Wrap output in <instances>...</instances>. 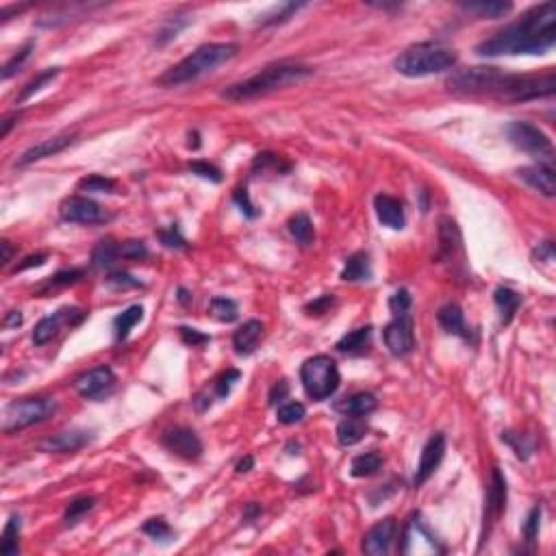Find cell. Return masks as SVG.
<instances>
[{
    "label": "cell",
    "instance_id": "7",
    "mask_svg": "<svg viewBox=\"0 0 556 556\" xmlns=\"http://www.w3.org/2000/svg\"><path fill=\"white\" fill-rule=\"evenodd\" d=\"M57 411L55 398H22L11 402L3 413V431L5 435L24 431L33 424L48 419Z\"/></svg>",
    "mask_w": 556,
    "mask_h": 556
},
{
    "label": "cell",
    "instance_id": "60",
    "mask_svg": "<svg viewBox=\"0 0 556 556\" xmlns=\"http://www.w3.org/2000/svg\"><path fill=\"white\" fill-rule=\"evenodd\" d=\"M252 465H254V458H252V456H246V458H241V461L237 463V472H239V474L250 472Z\"/></svg>",
    "mask_w": 556,
    "mask_h": 556
},
{
    "label": "cell",
    "instance_id": "35",
    "mask_svg": "<svg viewBox=\"0 0 556 556\" xmlns=\"http://www.w3.org/2000/svg\"><path fill=\"white\" fill-rule=\"evenodd\" d=\"M20 526H22L20 515H11L7 526H5V533H3V543H0V552H3L5 556H14V554L20 552V545H18Z\"/></svg>",
    "mask_w": 556,
    "mask_h": 556
},
{
    "label": "cell",
    "instance_id": "48",
    "mask_svg": "<svg viewBox=\"0 0 556 556\" xmlns=\"http://www.w3.org/2000/svg\"><path fill=\"white\" fill-rule=\"evenodd\" d=\"M389 309H392L394 318L409 313V309H411V293H409L406 289H398V291L389 298Z\"/></svg>",
    "mask_w": 556,
    "mask_h": 556
},
{
    "label": "cell",
    "instance_id": "43",
    "mask_svg": "<svg viewBox=\"0 0 556 556\" xmlns=\"http://www.w3.org/2000/svg\"><path fill=\"white\" fill-rule=\"evenodd\" d=\"M78 187L83 192H98V194H111L115 192V181L113 179H107V177H100V174H92L88 179H83L78 183Z\"/></svg>",
    "mask_w": 556,
    "mask_h": 556
},
{
    "label": "cell",
    "instance_id": "3",
    "mask_svg": "<svg viewBox=\"0 0 556 556\" xmlns=\"http://www.w3.org/2000/svg\"><path fill=\"white\" fill-rule=\"evenodd\" d=\"M313 70L307 65H298V63H276V65H268L263 68L259 74H254L241 83H235L231 88L224 90V98L229 100H252L266 94H272L276 90L289 88L293 83H300L307 76H311Z\"/></svg>",
    "mask_w": 556,
    "mask_h": 556
},
{
    "label": "cell",
    "instance_id": "9",
    "mask_svg": "<svg viewBox=\"0 0 556 556\" xmlns=\"http://www.w3.org/2000/svg\"><path fill=\"white\" fill-rule=\"evenodd\" d=\"M59 216L63 222H72V224H105L109 222L113 216L100 206L98 202L83 198V196H70L61 202L59 206Z\"/></svg>",
    "mask_w": 556,
    "mask_h": 556
},
{
    "label": "cell",
    "instance_id": "53",
    "mask_svg": "<svg viewBox=\"0 0 556 556\" xmlns=\"http://www.w3.org/2000/svg\"><path fill=\"white\" fill-rule=\"evenodd\" d=\"M179 330H181L183 341H185V344H189V346H202V344H206V341H209V335H202V332L196 330V328L181 326Z\"/></svg>",
    "mask_w": 556,
    "mask_h": 556
},
{
    "label": "cell",
    "instance_id": "51",
    "mask_svg": "<svg viewBox=\"0 0 556 556\" xmlns=\"http://www.w3.org/2000/svg\"><path fill=\"white\" fill-rule=\"evenodd\" d=\"M159 237H161V241H163L167 248H187V241L183 239V235L179 233L177 226H169L167 231H161Z\"/></svg>",
    "mask_w": 556,
    "mask_h": 556
},
{
    "label": "cell",
    "instance_id": "54",
    "mask_svg": "<svg viewBox=\"0 0 556 556\" xmlns=\"http://www.w3.org/2000/svg\"><path fill=\"white\" fill-rule=\"evenodd\" d=\"M233 200L239 204V209L246 213L248 218H256V216H259V211H254V206H252V202H250V198H248V192H246V189H237V192L233 194Z\"/></svg>",
    "mask_w": 556,
    "mask_h": 556
},
{
    "label": "cell",
    "instance_id": "33",
    "mask_svg": "<svg viewBox=\"0 0 556 556\" xmlns=\"http://www.w3.org/2000/svg\"><path fill=\"white\" fill-rule=\"evenodd\" d=\"M465 11H469V14H474V16H481V18H502V16H506L510 9H513V5L510 3H463L461 5Z\"/></svg>",
    "mask_w": 556,
    "mask_h": 556
},
{
    "label": "cell",
    "instance_id": "19",
    "mask_svg": "<svg viewBox=\"0 0 556 556\" xmlns=\"http://www.w3.org/2000/svg\"><path fill=\"white\" fill-rule=\"evenodd\" d=\"M374 209H376V218L382 226L394 229V231L404 229V222H406L404 206L398 198L387 196V194H378L374 198Z\"/></svg>",
    "mask_w": 556,
    "mask_h": 556
},
{
    "label": "cell",
    "instance_id": "41",
    "mask_svg": "<svg viewBox=\"0 0 556 556\" xmlns=\"http://www.w3.org/2000/svg\"><path fill=\"white\" fill-rule=\"evenodd\" d=\"M252 169L256 172V169H261V172H268V169H276V172H287L289 165L283 163V159L274 152H261L256 154L254 163H252Z\"/></svg>",
    "mask_w": 556,
    "mask_h": 556
},
{
    "label": "cell",
    "instance_id": "37",
    "mask_svg": "<svg viewBox=\"0 0 556 556\" xmlns=\"http://www.w3.org/2000/svg\"><path fill=\"white\" fill-rule=\"evenodd\" d=\"M189 24V20L187 18H183V16H174V18H169L163 26H161V31L157 33V39H154V44L157 46H165L167 41H172L185 26Z\"/></svg>",
    "mask_w": 556,
    "mask_h": 556
},
{
    "label": "cell",
    "instance_id": "27",
    "mask_svg": "<svg viewBox=\"0 0 556 556\" xmlns=\"http://www.w3.org/2000/svg\"><path fill=\"white\" fill-rule=\"evenodd\" d=\"M376 404H378L376 398L372 394L363 392V394H355V396L346 398L341 404H337V409L346 415H352V417H365L376 409Z\"/></svg>",
    "mask_w": 556,
    "mask_h": 556
},
{
    "label": "cell",
    "instance_id": "26",
    "mask_svg": "<svg viewBox=\"0 0 556 556\" xmlns=\"http://www.w3.org/2000/svg\"><path fill=\"white\" fill-rule=\"evenodd\" d=\"M493 300H495V305H498L500 311H502V324H504V326L510 324L513 315L518 313V309H520V305H522V295H520L518 291L508 289V287H498L495 293H493Z\"/></svg>",
    "mask_w": 556,
    "mask_h": 556
},
{
    "label": "cell",
    "instance_id": "46",
    "mask_svg": "<svg viewBox=\"0 0 556 556\" xmlns=\"http://www.w3.org/2000/svg\"><path fill=\"white\" fill-rule=\"evenodd\" d=\"M241 378V374L237 372V369H226L216 382H213V389H216V396L218 398H226L229 394H231V387H233V382H237Z\"/></svg>",
    "mask_w": 556,
    "mask_h": 556
},
{
    "label": "cell",
    "instance_id": "28",
    "mask_svg": "<svg viewBox=\"0 0 556 556\" xmlns=\"http://www.w3.org/2000/svg\"><path fill=\"white\" fill-rule=\"evenodd\" d=\"M144 318V309L140 305L128 307L126 311H122L115 320H113V328H115V339L124 341L128 337V332L133 330V326H137Z\"/></svg>",
    "mask_w": 556,
    "mask_h": 556
},
{
    "label": "cell",
    "instance_id": "38",
    "mask_svg": "<svg viewBox=\"0 0 556 556\" xmlns=\"http://www.w3.org/2000/svg\"><path fill=\"white\" fill-rule=\"evenodd\" d=\"M94 504H96V500L94 498H90V495H83V498H76V500H72L70 504H68V508H65V515H63V522L65 524H76L85 513H90L92 508H94Z\"/></svg>",
    "mask_w": 556,
    "mask_h": 556
},
{
    "label": "cell",
    "instance_id": "18",
    "mask_svg": "<svg viewBox=\"0 0 556 556\" xmlns=\"http://www.w3.org/2000/svg\"><path fill=\"white\" fill-rule=\"evenodd\" d=\"M72 142H74V135H72V133H63V135L48 137V140H44V142H39V144L31 146L26 152H22V157L16 161V165H18V167H24V165L35 163V161H41V159H46V157H53V154L65 150Z\"/></svg>",
    "mask_w": 556,
    "mask_h": 556
},
{
    "label": "cell",
    "instance_id": "50",
    "mask_svg": "<svg viewBox=\"0 0 556 556\" xmlns=\"http://www.w3.org/2000/svg\"><path fill=\"white\" fill-rule=\"evenodd\" d=\"M539 524H541V506H535L530 513H528V520L524 524V537L526 541H535L537 535H539Z\"/></svg>",
    "mask_w": 556,
    "mask_h": 556
},
{
    "label": "cell",
    "instance_id": "23",
    "mask_svg": "<svg viewBox=\"0 0 556 556\" xmlns=\"http://www.w3.org/2000/svg\"><path fill=\"white\" fill-rule=\"evenodd\" d=\"M367 435V424L363 421V417H352L346 415V419H341L337 426V439L341 446H355L359 444L363 437Z\"/></svg>",
    "mask_w": 556,
    "mask_h": 556
},
{
    "label": "cell",
    "instance_id": "24",
    "mask_svg": "<svg viewBox=\"0 0 556 556\" xmlns=\"http://www.w3.org/2000/svg\"><path fill=\"white\" fill-rule=\"evenodd\" d=\"M437 322L441 324V328L450 335H458V337H467V328H465V318H463V309L454 303L444 305L437 313Z\"/></svg>",
    "mask_w": 556,
    "mask_h": 556
},
{
    "label": "cell",
    "instance_id": "30",
    "mask_svg": "<svg viewBox=\"0 0 556 556\" xmlns=\"http://www.w3.org/2000/svg\"><path fill=\"white\" fill-rule=\"evenodd\" d=\"M120 256V243L113 239H103L92 250V266L94 268H111Z\"/></svg>",
    "mask_w": 556,
    "mask_h": 556
},
{
    "label": "cell",
    "instance_id": "6",
    "mask_svg": "<svg viewBox=\"0 0 556 556\" xmlns=\"http://www.w3.org/2000/svg\"><path fill=\"white\" fill-rule=\"evenodd\" d=\"M300 380L307 396L315 402H322L339 389L341 376L337 363L328 355H315L303 363Z\"/></svg>",
    "mask_w": 556,
    "mask_h": 556
},
{
    "label": "cell",
    "instance_id": "39",
    "mask_svg": "<svg viewBox=\"0 0 556 556\" xmlns=\"http://www.w3.org/2000/svg\"><path fill=\"white\" fill-rule=\"evenodd\" d=\"M307 415V409L305 404L300 402H285L276 409V419L285 426H291V424H298L303 421V417Z\"/></svg>",
    "mask_w": 556,
    "mask_h": 556
},
{
    "label": "cell",
    "instance_id": "32",
    "mask_svg": "<svg viewBox=\"0 0 556 556\" xmlns=\"http://www.w3.org/2000/svg\"><path fill=\"white\" fill-rule=\"evenodd\" d=\"M209 313L216 318V320H220V322H235L237 318H239V309H237V305H235V300H231V298H226V295H216V298H211V303H209Z\"/></svg>",
    "mask_w": 556,
    "mask_h": 556
},
{
    "label": "cell",
    "instance_id": "15",
    "mask_svg": "<svg viewBox=\"0 0 556 556\" xmlns=\"http://www.w3.org/2000/svg\"><path fill=\"white\" fill-rule=\"evenodd\" d=\"M396 520L394 518H384L380 522H376L363 537V552L369 556H382L387 554L394 539H396Z\"/></svg>",
    "mask_w": 556,
    "mask_h": 556
},
{
    "label": "cell",
    "instance_id": "40",
    "mask_svg": "<svg viewBox=\"0 0 556 556\" xmlns=\"http://www.w3.org/2000/svg\"><path fill=\"white\" fill-rule=\"evenodd\" d=\"M142 530H144L148 537H152L154 541H169V539L174 537L172 528H169V524H167L163 518H152V520H148V522L142 526Z\"/></svg>",
    "mask_w": 556,
    "mask_h": 556
},
{
    "label": "cell",
    "instance_id": "36",
    "mask_svg": "<svg viewBox=\"0 0 556 556\" xmlns=\"http://www.w3.org/2000/svg\"><path fill=\"white\" fill-rule=\"evenodd\" d=\"M303 7H305V3H283V5L274 7L270 14L261 16L259 24H261V26H272V24L285 22V20H289L298 9H303Z\"/></svg>",
    "mask_w": 556,
    "mask_h": 556
},
{
    "label": "cell",
    "instance_id": "11",
    "mask_svg": "<svg viewBox=\"0 0 556 556\" xmlns=\"http://www.w3.org/2000/svg\"><path fill=\"white\" fill-rule=\"evenodd\" d=\"M115 382V374L109 365H98L94 369L83 372L76 380H74V389L78 392L80 398L85 400H96L100 396H105Z\"/></svg>",
    "mask_w": 556,
    "mask_h": 556
},
{
    "label": "cell",
    "instance_id": "29",
    "mask_svg": "<svg viewBox=\"0 0 556 556\" xmlns=\"http://www.w3.org/2000/svg\"><path fill=\"white\" fill-rule=\"evenodd\" d=\"M380 467H382V456L376 452H365V454H359L352 458L350 474L355 478H367V476H374Z\"/></svg>",
    "mask_w": 556,
    "mask_h": 556
},
{
    "label": "cell",
    "instance_id": "16",
    "mask_svg": "<svg viewBox=\"0 0 556 556\" xmlns=\"http://www.w3.org/2000/svg\"><path fill=\"white\" fill-rule=\"evenodd\" d=\"M506 508V478L502 476V472L495 467L491 472V485H489V493L485 500V530L483 537L487 533V526L493 524V520H498Z\"/></svg>",
    "mask_w": 556,
    "mask_h": 556
},
{
    "label": "cell",
    "instance_id": "10",
    "mask_svg": "<svg viewBox=\"0 0 556 556\" xmlns=\"http://www.w3.org/2000/svg\"><path fill=\"white\" fill-rule=\"evenodd\" d=\"M384 346L394 357H406L415 348V330H413V320L409 313L396 315L382 330Z\"/></svg>",
    "mask_w": 556,
    "mask_h": 556
},
{
    "label": "cell",
    "instance_id": "47",
    "mask_svg": "<svg viewBox=\"0 0 556 556\" xmlns=\"http://www.w3.org/2000/svg\"><path fill=\"white\" fill-rule=\"evenodd\" d=\"M83 276H85L83 270H61V272H57L55 276L48 278L46 287H68V285L78 283Z\"/></svg>",
    "mask_w": 556,
    "mask_h": 556
},
{
    "label": "cell",
    "instance_id": "14",
    "mask_svg": "<svg viewBox=\"0 0 556 556\" xmlns=\"http://www.w3.org/2000/svg\"><path fill=\"white\" fill-rule=\"evenodd\" d=\"M85 320V313L80 309H61L57 311L55 315H48V318H41L37 324H35V330H33V344L35 346H46L48 341H53L61 328L63 322L68 324H80Z\"/></svg>",
    "mask_w": 556,
    "mask_h": 556
},
{
    "label": "cell",
    "instance_id": "56",
    "mask_svg": "<svg viewBox=\"0 0 556 556\" xmlns=\"http://www.w3.org/2000/svg\"><path fill=\"white\" fill-rule=\"evenodd\" d=\"M44 263H46V254H33V256H26L24 263H20L14 272H24V270H28V268H39V266H44Z\"/></svg>",
    "mask_w": 556,
    "mask_h": 556
},
{
    "label": "cell",
    "instance_id": "58",
    "mask_svg": "<svg viewBox=\"0 0 556 556\" xmlns=\"http://www.w3.org/2000/svg\"><path fill=\"white\" fill-rule=\"evenodd\" d=\"M5 328H14V326H20L22 324V313L20 311H11L7 318H5Z\"/></svg>",
    "mask_w": 556,
    "mask_h": 556
},
{
    "label": "cell",
    "instance_id": "57",
    "mask_svg": "<svg viewBox=\"0 0 556 556\" xmlns=\"http://www.w3.org/2000/svg\"><path fill=\"white\" fill-rule=\"evenodd\" d=\"M0 248H3V266H7L11 261V256H14V246H11V241L3 239V241H0Z\"/></svg>",
    "mask_w": 556,
    "mask_h": 556
},
{
    "label": "cell",
    "instance_id": "59",
    "mask_svg": "<svg viewBox=\"0 0 556 556\" xmlns=\"http://www.w3.org/2000/svg\"><path fill=\"white\" fill-rule=\"evenodd\" d=\"M20 117V113H14V115H7L5 120H3V131H0V135L3 137H7L9 135V131H11V126L16 124V120Z\"/></svg>",
    "mask_w": 556,
    "mask_h": 556
},
{
    "label": "cell",
    "instance_id": "45",
    "mask_svg": "<svg viewBox=\"0 0 556 556\" xmlns=\"http://www.w3.org/2000/svg\"><path fill=\"white\" fill-rule=\"evenodd\" d=\"M189 172L206 179V181H213V183H220L222 181V172L213 165V163H206V161H192L189 163Z\"/></svg>",
    "mask_w": 556,
    "mask_h": 556
},
{
    "label": "cell",
    "instance_id": "22",
    "mask_svg": "<svg viewBox=\"0 0 556 556\" xmlns=\"http://www.w3.org/2000/svg\"><path fill=\"white\" fill-rule=\"evenodd\" d=\"M372 335H374L372 326H361V328L341 337L335 348L344 355H350V357H361L372 348Z\"/></svg>",
    "mask_w": 556,
    "mask_h": 556
},
{
    "label": "cell",
    "instance_id": "55",
    "mask_svg": "<svg viewBox=\"0 0 556 556\" xmlns=\"http://www.w3.org/2000/svg\"><path fill=\"white\" fill-rule=\"evenodd\" d=\"M287 394H289V384H287L285 380H278L274 387H272V392H270V404L283 402V400L287 398Z\"/></svg>",
    "mask_w": 556,
    "mask_h": 556
},
{
    "label": "cell",
    "instance_id": "20",
    "mask_svg": "<svg viewBox=\"0 0 556 556\" xmlns=\"http://www.w3.org/2000/svg\"><path fill=\"white\" fill-rule=\"evenodd\" d=\"M92 441L88 431H63L39 444L41 452H76Z\"/></svg>",
    "mask_w": 556,
    "mask_h": 556
},
{
    "label": "cell",
    "instance_id": "4",
    "mask_svg": "<svg viewBox=\"0 0 556 556\" xmlns=\"http://www.w3.org/2000/svg\"><path fill=\"white\" fill-rule=\"evenodd\" d=\"M235 53H237V44H204L196 48L192 55H187L183 61H179L177 65L165 70V74H161L157 83L161 88H179V85L192 83L220 68L222 63L233 59Z\"/></svg>",
    "mask_w": 556,
    "mask_h": 556
},
{
    "label": "cell",
    "instance_id": "17",
    "mask_svg": "<svg viewBox=\"0 0 556 556\" xmlns=\"http://www.w3.org/2000/svg\"><path fill=\"white\" fill-rule=\"evenodd\" d=\"M518 177L528 183L533 189L541 192L543 196L552 198L556 194V177L554 169L547 163H537V165H526L518 169Z\"/></svg>",
    "mask_w": 556,
    "mask_h": 556
},
{
    "label": "cell",
    "instance_id": "31",
    "mask_svg": "<svg viewBox=\"0 0 556 556\" xmlns=\"http://www.w3.org/2000/svg\"><path fill=\"white\" fill-rule=\"evenodd\" d=\"M289 233L300 246H311L315 239L313 222L309 220V216H305V213H298V216H293L289 220Z\"/></svg>",
    "mask_w": 556,
    "mask_h": 556
},
{
    "label": "cell",
    "instance_id": "21",
    "mask_svg": "<svg viewBox=\"0 0 556 556\" xmlns=\"http://www.w3.org/2000/svg\"><path fill=\"white\" fill-rule=\"evenodd\" d=\"M263 337V324L259 320H248L243 322L235 335H233V348L237 355L241 357H248L256 350V346H259V341Z\"/></svg>",
    "mask_w": 556,
    "mask_h": 556
},
{
    "label": "cell",
    "instance_id": "12",
    "mask_svg": "<svg viewBox=\"0 0 556 556\" xmlns=\"http://www.w3.org/2000/svg\"><path fill=\"white\" fill-rule=\"evenodd\" d=\"M161 444L172 454H177L185 461H198L202 456L200 437L192 429H185V426H174V429L165 431L161 437Z\"/></svg>",
    "mask_w": 556,
    "mask_h": 556
},
{
    "label": "cell",
    "instance_id": "44",
    "mask_svg": "<svg viewBox=\"0 0 556 556\" xmlns=\"http://www.w3.org/2000/svg\"><path fill=\"white\" fill-rule=\"evenodd\" d=\"M107 285L111 287V289H137V287H142L144 283L140 280V278H135V276H131L128 272H111L109 276H107Z\"/></svg>",
    "mask_w": 556,
    "mask_h": 556
},
{
    "label": "cell",
    "instance_id": "13",
    "mask_svg": "<svg viewBox=\"0 0 556 556\" xmlns=\"http://www.w3.org/2000/svg\"><path fill=\"white\" fill-rule=\"evenodd\" d=\"M444 454H446V437L441 433H437L426 441V446L421 450V456H419V463H417V469H415V478H413L415 487H421L437 472V467L444 461Z\"/></svg>",
    "mask_w": 556,
    "mask_h": 556
},
{
    "label": "cell",
    "instance_id": "1",
    "mask_svg": "<svg viewBox=\"0 0 556 556\" xmlns=\"http://www.w3.org/2000/svg\"><path fill=\"white\" fill-rule=\"evenodd\" d=\"M448 90L458 96H487L506 103H526L547 98L556 90L554 72L545 74H506L500 68H467L448 78Z\"/></svg>",
    "mask_w": 556,
    "mask_h": 556
},
{
    "label": "cell",
    "instance_id": "5",
    "mask_svg": "<svg viewBox=\"0 0 556 556\" xmlns=\"http://www.w3.org/2000/svg\"><path fill=\"white\" fill-rule=\"evenodd\" d=\"M458 57L454 51L439 46V44H417L406 48L398 59H396V70L402 76L409 78H419V76H431V74H441L448 72L456 65Z\"/></svg>",
    "mask_w": 556,
    "mask_h": 556
},
{
    "label": "cell",
    "instance_id": "52",
    "mask_svg": "<svg viewBox=\"0 0 556 556\" xmlns=\"http://www.w3.org/2000/svg\"><path fill=\"white\" fill-rule=\"evenodd\" d=\"M332 305H335V295H332V293H324L322 298H318V300H313L311 305H307V311H309L311 315H324Z\"/></svg>",
    "mask_w": 556,
    "mask_h": 556
},
{
    "label": "cell",
    "instance_id": "8",
    "mask_svg": "<svg viewBox=\"0 0 556 556\" xmlns=\"http://www.w3.org/2000/svg\"><path fill=\"white\" fill-rule=\"evenodd\" d=\"M506 137L513 146H518L520 150H524L545 163L554 159L552 140L541 131V128H537L530 122H510L506 126Z\"/></svg>",
    "mask_w": 556,
    "mask_h": 556
},
{
    "label": "cell",
    "instance_id": "61",
    "mask_svg": "<svg viewBox=\"0 0 556 556\" xmlns=\"http://www.w3.org/2000/svg\"><path fill=\"white\" fill-rule=\"evenodd\" d=\"M259 510H261V508L256 506V504H248V510H246V520L254 518V515H256V513H259Z\"/></svg>",
    "mask_w": 556,
    "mask_h": 556
},
{
    "label": "cell",
    "instance_id": "2",
    "mask_svg": "<svg viewBox=\"0 0 556 556\" xmlns=\"http://www.w3.org/2000/svg\"><path fill=\"white\" fill-rule=\"evenodd\" d=\"M556 41V5L543 3L528 9L518 22L483 39L476 46L481 57L502 55H543Z\"/></svg>",
    "mask_w": 556,
    "mask_h": 556
},
{
    "label": "cell",
    "instance_id": "42",
    "mask_svg": "<svg viewBox=\"0 0 556 556\" xmlns=\"http://www.w3.org/2000/svg\"><path fill=\"white\" fill-rule=\"evenodd\" d=\"M33 48H35V41L31 39V41H26V44L18 51V55H14L7 63H5V68H3V78L7 80V78H11L22 65H24V61L31 57V53H33Z\"/></svg>",
    "mask_w": 556,
    "mask_h": 556
},
{
    "label": "cell",
    "instance_id": "25",
    "mask_svg": "<svg viewBox=\"0 0 556 556\" xmlns=\"http://www.w3.org/2000/svg\"><path fill=\"white\" fill-rule=\"evenodd\" d=\"M341 278L348 283H359V280H369L372 278V263L369 256L365 252H355L352 256H348L346 268L341 272Z\"/></svg>",
    "mask_w": 556,
    "mask_h": 556
},
{
    "label": "cell",
    "instance_id": "49",
    "mask_svg": "<svg viewBox=\"0 0 556 556\" xmlns=\"http://www.w3.org/2000/svg\"><path fill=\"white\" fill-rule=\"evenodd\" d=\"M146 254H148V248L144 241L131 239V241L120 243V256H124V259H144Z\"/></svg>",
    "mask_w": 556,
    "mask_h": 556
},
{
    "label": "cell",
    "instance_id": "34",
    "mask_svg": "<svg viewBox=\"0 0 556 556\" xmlns=\"http://www.w3.org/2000/svg\"><path fill=\"white\" fill-rule=\"evenodd\" d=\"M61 72V68H48L46 72H41V74H37L31 83H26V88L20 92V96L16 98V103L18 105H22V103H26L28 98H33L39 90H44L46 85L51 83V80H55L57 78V74Z\"/></svg>",
    "mask_w": 556,
    "mask_h": 556
}]
</instances>
